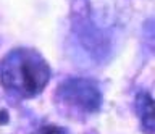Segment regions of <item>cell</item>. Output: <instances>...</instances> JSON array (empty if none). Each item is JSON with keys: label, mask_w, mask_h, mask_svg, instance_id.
I'll return each mask as SVG.
<instances>
[{"label": "cell", "mask_w": 155, "mask_h": 134, "mask_svg": "<svg viewBox=\"0 0 155 134\" xmlns=\"http://www.w3.org/2000/svg\"><path fill=\"white\" fill-rule=\"evenodd\" d=\"M57 110L71 119H86L102 108L104 95L95 81L89 78H66L55 89Z\"/></svg>", "instance_id": "cell-2"}, {"label": "cell", "mask_w": 155, "mask_h": 134, "mask_svg": "<svg viewBox=\"0 0 155 134\" xmlns=\"http://www.w3.org/2000/svg\"><path fill=\"white\" fill-rule=\"evenodd\" d=\"M52 78L47 60L34 49L18 47L0 61V84L10 95L34 99L44 92Z\"/></svg>", "instance_id": "cell-1"}, {"label": "cell", "mask_w": 155, "mask_h": 134, "mask_svg": "<svg viewBox=\"0 0 155 134\" xmlns=\"http://www.w3.org/2000/svg\"><path fill=\"white\" fill-rule=\"evenodd\" d=\"M134 108L140 121L142 131L145 134H153L155 132V108H153V99L147 90L137 92V95L134 99Z\"/></svg>", "instance_id": "cell-3"}, {"label": "cell", "mask_w": 155, "mask_h": 134, "mask_svg": "<svg viewBox=\"0 0 155 134\" xmlns=\"http://www.w3.org/2000/svg\"><path fill=\"white\" fill-rule=\"evenodd\" d=\"M32 134H68L63 128L55 126V124H45V126L37 128Z\"/></svg>", "instance_id": "cell-4"}]
</instances>
